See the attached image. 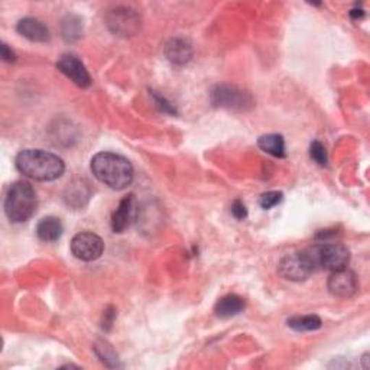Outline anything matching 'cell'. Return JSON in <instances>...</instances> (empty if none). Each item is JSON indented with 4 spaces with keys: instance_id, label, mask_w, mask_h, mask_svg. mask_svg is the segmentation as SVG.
<instances>
[{
    "instance_id": "cell-25",
    "label": "cell",
    "mask_w": 370,
    "mask_h": 370,
    "mask_svg": "<svg viewBox=\"0 0 370 370\" xmlns=\"http://www.w3.org/2000/svg\"><path fill=\"white\" fill-rule=\"evenodd\" d=\"M115 317H116V310L113 307H108L104 314H103V321H102V328L104 332H108L113 325V321H115Z\"/></svg>"
},
{
    "instance_id": "cell-17",
    "label": "cell",
    "mask_w": 370,
    "mask_h": 370,
    "mask_svg": "<svg viewBox=\"0 0 370 370\" xmlns=\"http://www.w3.org/2000/svg\"><path fill=\"white\" fill-rule=\"evenodd\" d=\"M259 148L264 150V152L275 157V158H285V141L284 136L278 133H269L260 136L257 139Z\"/></svg>"
},
{
    "instance_id": "cell-26",
    "label": "cell",
    "mask_w": 370,
    "mask_h": 370,
    "mask_svg": "<svg viewBox=\"0 0 370 370\" xmlns=\"http://www.w3.org/2000/svg\"><path fill=\"white\" fill-rule=\"evenodd\" d=\"M2 58L6 62H15L16 61V54L13 52L6 44H2Z\"/></svg>"
},
{
    "instance_id": "cell-23",
    "label": "cell",
    "mask_w": 370,
    "mask_h": 370,
    "mask_svg": "<svg viewBox=\"0 0 370 370\" xmlns=\"http://www.w3.org/2000/svg\"><path fill=\"white\" fill-rule=\"evenodd\" d=\"M150 95H152L154 100H155V103H157V106L161 108L162 112L170 113V115H176V108H175V106H174L171 102H168L165 97H163L162 94H159V93H157V91L152 90V91H150Z\"/></svg>"
},
{
    "instance_id": "cell-18",
    "label": "cell",
    "mask_w": 370,
    "mask_h": 370,
    "mask_svg": "<svg viewBox=\"0 0 370 370\" xmlns=\"http://www.w3.org/2000/svg\"><path fill=\"white\" fill-rule=\"evenodd\" d=\"M61 34L67 43H76L83 34V22L77 15H67L61 22Z\"/></svg>"
},
{
    "instance_id": "cell-24",
    "label": "cell",
    "mask_w": 370,
    "mask_h": 370,
    "mask_svg": "<svg viewBox=\"0 0 370 370\" xmlns=\"http://www.w3.org/2000/svg\"><path fill=\"white\" fill-rule=\"evenodd\" d=\"M231 216L236 218V220H244L248 217V209L243 204L242 200H235L231 204Z\"/></svg>"
},
{
    "instance_id": "cell-8",
    "label": "cell",
    "mask_w": 370,
    "mask_h": 370,
    "mask_svg": "<svg viewBox=\"0 0 370 370\" xmlns=\"http://www.w3.org/2000/svg\"><path fill=\"white\" fill-rule=\"evenodd\" d=\"M57 68L67 78H70L76 86L81 89H89L91 86V77L87 71V68L76 54L73 52L62 54L60 60L57 61Z\"/></svg>"
},
{
    "instance_id": "cell-10",
    "label": "cell",
    "mask_w": 370,
    "mask_h": 370,
    "mask_svg": "<svg viewBox=\"0 0 370 370\" xmlns=\"http://www.w3.org/2000/svg\"><path fill=\"white\" fill-rule=\"evenodd\" d=\"M327 288L333 297L346 299L358 291V279H356L354 273L346 268L332 273V277L328 278Z\"/></svg>"
},
{
    "instance_id": "cell-6",
    "label": "cell",
    "mask_w": 370,
    "mask_h": 370,
    "mask_svg": "<svg viewBox=\"0 0 370 370\" xmlns=\"http://www.w3.org/2000/svg\"><path fill=\"white\" fill-rule=\"evenodd\" d=\"M312 249L317 266L324 268L325 270L336 272L346 269L350 262V251L341 243H325L315 246Z\"/></svg>"
},
{
    "instance_id": "cell-4",
    "label": "cell",
    "mask_w": 370,
    "mask_h": 370,
    "mask_svg": "<svg viewBox=\"0 0 370 370\" xmlns=\"http://www.w3.org/2000/svg\"><path fill=\"white\" fill-rule=\"evenodd\" d=\"M317 268V260L311 248L284 256L278 265V273L286 281L299 282L308 279Z\"/></svg>"
},
{
    "instance_id": "cell-7",
    "label": "cell",
    "mask_w": 370,
    "mask_h": 370,
    "mask_svg": "<svg viewBox=\"0 0 370 370\" xmlns=\"http://www.w3.org/2000/svg\"><path fill=\"white\" fill-rule=\"evenodd\" d=\"M104 252V243L93 231H80L71 240V253L83 262L97 260Z\"/></svg>"
},
{
    "instance_id": "cell-21",
    "label": "cell",
    "mask_w": 370,
    "mask_h": 370,
    "mask_svg": "<svg viewBox=\"0 0 370 370\" xmlns=\"http://www.w3.org/2000/svg\"><path fill=\"white\" fill-rule=\"evenodd\" d=\"M282 200H284V194L281 193V191H268V193L260 196L259 204L264 210H270L272 207L278 205Z\"/></svg>"
},
{
    "instance_id": "cell-1",
    "label": "cell",
    "mask_w": 370,
    "mask_h": 370,
    "mask_svg": "<svg viewBox=\"0 0 370 370\" xmlns=\"http://www.w3.org/2000/svg\"><path fill=\"white\" fill-rule=\"evenodd\" d=\"M15 165L21 174L34 181H56L62 176L65 163L58 157L43 149H25L18 154Z\"/></svg>"
},
{
    "instance_id": "cell-14",
    "label": "cell",
    "mask_w": 370,
    "mask_h": 370,
    "mask_svg": "<svg viewBox=\"0 0 370 370\" xmlns=\"http://www.w3.org/2000/svg\"><path fill=\"white\" fill-rule=\"evenodd\" d=\"M90 196H91L90 185L84 180H76L71 184H68L64 193V198L67 204L76 209H80V207H83V205H86L87 201L90 200Z\"/></svg>"
},
{
    "instance_id": "cell-3",
    "label": "cell",
    "mask_w": 370,
    "mask_h": 370,
    "mask_svg": "<svg viewBox=\"0 0 370 370\" xmlns=\"http://www.w3.org/2000/svg\"><path fill=\"white\" fill-rule=\"evenodd\" d=\"M38 198L35 188L26 181H16L8 189L5 213L12 223H23L35 214Z\"/></svg>"
},
{
    "instance_id": "cell-12",
    "label": "cell",
    "mask_w": 370,
    "mask_h": 370,
    "mask_svg": "<svg viewBox=\"0 0 370 370\" xmlns=\"http://www.w3.org/2000/svg\"><path fill=\"white\" fill-rule=\"evenodd\" d=\"M16 31L32 43H48L51 34L48 26L36 18H23L18 22Z\"/></svg>"
},
{
    "instance_id": "cell-11",
    "label": "cell",
    "mask_w": 370,
    "mask_h": 370,
    "mask_svg": "<svg viewBox=\"0 0 370 370\" xmlns=\"http://www.w3.org/2000/svg\"><path fill=\"white\" fill-rule=\"evenodd\" d=\"M193 45L188 39L175 36L170 39L165 45V56L168 61H171L175 65H185L193 58Z\"/></svg>"
},
{
    "instance_id": "cell-2",
    "label": "cell",
    "mask_w": 370,
    "mask_h": 370,
    "mask_svg": "<svg viewBox=\"0 0 370 370\" xmlns=\"http://www.w3.org/2000/svg\"><path fill=\"white\" fill-rule=\"evenodd\" d=\"M90 170L100 183L117 191L128 188L135 176L132 163L113 152H99L94 155Z\"/></svg>"
},
{
    "instance_id": "cell-20",
    "label": "cell",
    "mask_w": 370,
    "mask_h": 370,
    "mask_svg": "<svg viewBox=\"0 0 370 370\" xmlns=\"http://www.w3.org/2000/svg\"><path fill=\"white\" fill-rule=\"evenodd\" d=\"M94 351L95 354L99 356V359L107 366V367H119V358L117 354L115 353L113 347L108 345L107 341H97L94 346Z\"/></svg>"
},
{
    "instance_id": "cell-5",
    "label": "cell",
    "mask_w": 370,
    "mask_h": 370,
    "mask_svg": "<svg viewBox=\"0 0 370 370\" xmlns=\"http://www.w3.org/2000/svg\"><path fill=\"white\" fill-rule=\"evenodd\" d=\"M210 102L214 107L227 111H248L253 106V99L248 91L230 84L216 86L210 93Z\"/></svg>"
},
{
    "instance_id": "cell-13",
    "label": "cell",
    "mask_w": 370,
    "mask_h": 370,
    "mask_svg": "<svg viewBox=\"0 0 370 370\" xmlns=\"http://www.w3.org/2000/svg\"><path fill=\"white\" fill-rule=\"evenodd\" d=\"M136 216V205H135V196L129 194L123 198L116 211L112 216V229L115 233H123L125 231L130 223L133 222V218Z\"/></svg>"
},
{
    "instance_id": "cell-16",
    "label": "cell",
    "mask_w": 370,
    "mask_h": 370,
    "mask_svg": "<svg viewBox=\"0 0 370 370\" xmlns=\"http://www.w3.org/2000/svg\"><path fill=\"white\" fill-rule=\"evenodd\" d=\"M62 233H64V226L61 220L58 217H54V216L44 217L36 226V236L39 238V240L47 242V243L60 240Z\"/></svg>"
},
{
    "instance_id": "cell-27",
    "label": "cell",
    "mask_w": 370,
    "mask_h": 370,
    "mask_svg": "<svg viewBox=\"0 0 370 370\" xmlns=\"http://www.w3.org/2000/svg\"><path fill=\"white\" fill-rule=\"evenodd\" d=\"M350 16H351V19H354V21H358V19H362L363 16H365V12L362 10V9H353L351 12H350Z\"/></svg>"
},
{
    "instance_id": "cell-15",
    "label": "cell",
    "mask_w": 370,
    "mask_h": 370,
    "mask_svg": "<svg viewBox=\"0 0 370 370\" xmlns=\"http://www.w3.org/2000/svg\"><path fill=\"white\" fill-rule=\"evenodd\" d=\"M244 308H246V301L242 297L236 294H229L217 301L214 312L217 317H220V319H231V317H236V315H239L240 312H243Z\"/></svg>"
},
{
    "instance_id": "cell-19",
    "label": "cell",
    "mask_w": 370,
    "mask_h": 370,
    "mask_svg": "<svg viewBox=\"0 0 370 370\" xmlns=\"http://www.w3.org/2000/svg\"><path fill=\"white\" fill-rule=\"evenodd\" d=\"M288 327L292 328L295 332L304 333V332H315L321 327V319L317 315H303V317H292L286 321Z\"/></svg>"
},
{
    "instance_id": "cell-22",
    "label": "cell",
    "mask_w": 370,
    "mask_h": 370,
    "mask_svg": "<svg viewBox=\"0 0 370 370\" xmlns=\"http://www.w3.org/2000/svg\"><path fill=\"white\" fill-rule=\"evenodd\" d=\"M310 157L314 162H317L319 165L324 167L327 165V150H325V146L320 142V141H314L310 146Z\"/></svg>"
},
{
    "instance_id": "cell-9",
    "label": "cell",
    "mask_w": 370,
    "mask_h": 370,
    "mask_svg": "<svg viewBox=\"0 0 370 370\" xmlns=\"http://www.w3.org/2000/svg\"><path fill=\"white\" fill-rule=\"evenodd\" d=\"M107 25L112 32L120 36H129L139 28V16L128 8H116L107 15Z\"/></svg>"
}]
</instances>
